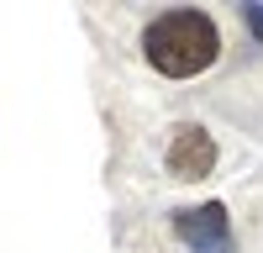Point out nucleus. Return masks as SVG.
<instances>
[{
	"mask_svg": "<svg viewBox=\"0 0 263 253\" xmlns=\"http://www.w3.org/2000/svg\"><path fill=\"white\" fill-rule=\"evenodd\" d=\"M142 53L158 74L168 79H190L216 63V53H221V32H216V21L205 11H163L147 21L142 32Z\"/></svg>",
	"mask_w": 263,
	"mask_h": 253,
	"instance_id": "f257e3e1",
	"label": "nucleus"
},
{
	"mask_svg": "<svg viewBox=\"0 0 263 253\" xmlns=\"http://www.w3.org/2000/svg\"><path fill=\"white\" fill-rule=\"evenodd\" d=\"M179 238L195 248V253H232V227H227V206H190L174 216Z\"/></svg>",
	"mask_w": 263,
	"mask_h": 253,
	"instance_id": "f03ea898",
	"label": "nucleus"
},
{
	"mask_svg": "<svg viewBox=\"0 0 263 253\" xmlns=\"http://www.w3.org/2000/svg\"><path fill=\"white\" fill-rule=\"evenodd\" d=\"M216 164V142L200 132V127H174L168 137V174L174 179H205Z\"/></svg>",
	"mask_w": 263,
	"mask_h": 253,
	"instance_id": "7ed1b4c3",
	"label": "nucleus"
},
{
	"mask_svg": "<svg viewBox=\"0 0 263 253\" xmlns=\"http://www.w3.org/2000/svg\"><path fill=\"white\" fill-rule=\"evenodd\" d=\"M242 16H248V32L263 42V6H242Z\"/></svg>",
	"mask_w": 263,
	"mask_h": 253,
	"instance_id": "20e7f679",
	"label": "nucleus"
}]
</instances>
